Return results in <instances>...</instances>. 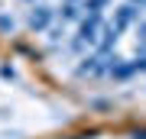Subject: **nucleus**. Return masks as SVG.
Returning <instances> with one entry per match:
<instances>
[{
    "label": "nucleus",
    "instance_id": "1",
    "mask_svg": "<svg viewBox=\"0 0 146 139\" xmlns=\"http://www.w3.org/2000/svg\"><path fill=\"white\" fill-rule=\"evenodd\" d=\"M136 20H140V10H136V3H127V7H120V10L114 13V23H110V26H114L117 32H123L127 26H133Z\"/></svg>",
    "mask_w": 146,
    "mask_h": 139
},
{
    "label": "nucleus",
    "instance_id": "3",
    "mask_svg": "<svg viewBox=\"0 0 146 139\" xmlns=\"http://www.w3.org/2000/svg\"><path fill=\"white\" fill-rule=\"evenodd\" d=\"M117 39H120V32L114 29V26H104V32L98 36V55H107V52L117 45Z\"/></svg>",
    "mask_w": 146,
    "mask_h": 139
},
{
    "label": "nucleus",
    "instance_id": "2",
    "mask_svg": "<svg viewBox=\"0 0 146 139\" xmlns=\"http://www.w3.org/2000/svg\"><path fill=\"white\" fill-rule=\"evenodd\" d=\"M52 23V10H49V7H33L29 10V29H46V26Z\"/></svg>",
    "mask_w": 146,
    "mask_h": 139
},
{
    "label": "nucleus",
    "instance_id": "4",
    "mask_svg": "<svg viewBox=\"0 0 146 139\" xmlns=\"http://www.w3.org/2000/svg\"><path fill=\"white\" fill-rule=\"evenodd\" d=\"M136 32H140V36H136V39H140V49L146 52V23H140V29H136Z\"/></svg>",
    "mask_w": 146,
    "mask_h": 139
}]
</instances>
